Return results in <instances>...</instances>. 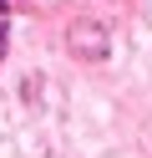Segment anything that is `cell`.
Returning a JSON list of instances; mask_svg holds the SVG:
<instances>
[{
	"mask_svg": "<svg viewBox=\"0 0 152 158\" xmlns=\"http://www.w3.org/2000/svg\"><path fill=\"white\" fill-rule=\"evenodd\" d=\"M5 26H10V10H5V0H0V56H5Z\"/></svg>",
	"mask_w": 152,
	"mask_h": 158,
	"instance_id": "6da1fadb",
	"label": "cell"
}]
</instances>
